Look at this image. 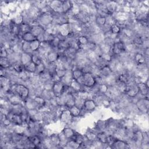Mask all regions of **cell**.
<instances>
[{
  "instance_id": "6da1fadb",
  "label": "cell",
  "mask_w": 149,
  "mask_h": 149,
  "mask_svg": "<svg viewBox=\"0 0 149 149\" xmlns=\"http://www.w3.org/2000/svg\"><path fill=\"white\" fill-rule=\"evenodd\" d=\"M54 22V12H52V10L41 13V15L37 20V23L44 29H46L47 27L53 24Z\"/></svg>"
},
{
  "instance_id": "7a4b0ae2",
  "label": "cell",
  "mask_w": 149,
  "mask_h": 149,
  "mask_svg": "<svg viewBox=\"0 0 149 149\" xmlns=\"http://www.w3.org/2000/svg\"><path fill=\"white\" fill-rule=\"evenodd\" d=\"M137 100L135 101V105L137 110L141 114L148 115L149 109V99L148 97L137 96Z\"/></svg>"
},
{
  "instance_id": "3957f363",
  "label": "cell",
  "mask_w": 149,
  "mask_h": 149,
  "mask_svg": "<svg viewBox=\"0 0 149 149\" xmlns=\"http://www.w3.org/2000/svg\"><path fill=\"white\" fill-rule=\"evenodd\" d=\"M74 118L68 108L63 109L59 115V122L63 126H70Z\"/></svg>"
},
{
  "instance_id": "277c9868",
  "label": "cell",
  "mask_w": 149,
  "mask_h": 149,
  "mask_svg": "<svg viewBox=\"0 0 149 149\" xmlns=\"http://www.w3.org/2000/svg\"><path fill=\"white\" fill-rule=\"evenodd\" d=\"M16 93L24 101L30 97V89L24 84H16Z\"/></svg>"
},
{
  "instance_id": "5b68a950",
  "label": "cell",
  "mask_w": 149,
  "mask_h": 149,
  "mask_svg": "<svg viewBox=\"0 0 149 149\" xmlns=\"http://www.w3.org/2000/svg\"><path fill=\"white\" fill-rule=\"evenodd\" d=\"M125 52V44L120 41H116L111 47L110 53L113 56H119Z\"/></svg>"
},
{
  "instance_id": "8992f818",
  "label": "cell",
  "mask_w": 149,
  "mask_h": 149,
  "mask_svg": "<svg viewBox=\"0 0 149 149\" xmlns=\"http://www.w3.org/2000/svg\"><path fill=\"white\" fill-rule=\"evenodd\" d=\"M72 33V27L70 23L59 26L58 34L57 35L61 40L65 39Z\"/></svg>"
},
{
  "instance_id": "52a82bcc",
  "label": "cell",
  "mask_w": 149,
  "mask_h": 149,
  "mask_svg": "<svg viewBox=\"0 0 149 149\" xmlns=\"http://www.w3.org/2000/svg\"><path fill=\"white\" fill-rule=\"evenodd\" d=\"M48 6L52 12L55 13H63L62 0L48 1Z\"/></svg>"
},
{
  "instance_id": "ba28073f",
  "label": "cell",
  "mask_w": 149,
  "mask_h": 149,
  "mask_svg": "<svg viewBox=\"0 0 149 149\" xmlns=\"http://www.w3.org/2000/svg\"><path fill=\"white\" fill-rule=\"evenodd\" d=\"M49 148H60V140L58 132H54L49 136Z\"/></svg>"
},
{
  "instance_id": "9c48e42d",
  "label": "cell",
  "mask_w": 149,
  "mask_h": 149,
  "mask_svg": "<svg viewBox=\"0 0 149 149\" xmlns=\"http://www.w3.org/2000/svg\"><path fill=\"white\" fill-rule=\"evenodd\" d=\"M97 108V107L95 103V102L93 101V99H88L85 100L84 103V106L83 108V110L86 112V113L88 115L91 114Z\"/></svg>"
},
{
  "instance_id": "30bf717a",
  "label": "cell",
  "mask_w": 149,
  "mask_h": 149,
  "mask_svg": "<svg viewBox=\"0 0 149 149\" xmlns=\"http://www.w3.org/2000/svg\"><path fill=\"white\" fill-rule=\"evenodd\" d=\"M83 86L90 88L95 84V77L90 73H85L83 75Z\"/></svg>"
},
{
  "instance_id": "8fae6325",
  "label": "cell",
  "mask_w": 149,
  "mask_h": 149,
  "mask_svg": "<svg viewBox=\"0 0 149 149\" xmlns=\"http://www.w3.org/2000/svg\"><path fill=\"white\" fill-rule=\"evenodd\" d=\"M83 134L86 140L90 143H93L97 140V132L92 127H87Z\"/></svg>"
},
{
  "instance_id": "7c38bea8",
  "label": "cell",
  "mask_w": 149,
  "mask_h": 149,
  "mask_svg": "<svg viewBox=\"0 0 149 149\" xmlns=\"http://www.w3.org/2000/svg\"><path fill=\"white\" fill-rule=\"evenodd\" d=\"M92 127L97 132H100L106 130V119H97L93 123Z\"/></svg>"
},
{
  "instance_id": "4fadbf2b",
  "label": "cell",
  "mask_w": 149,
  "mask_h": 149,
  "mask_svg": "<svg viewBox=\"0 0 149 149\" xmlns=\"http://www.w3.org/2000/svg\"><path fill=\"white\" fill-rule=\"evenodd\" d=\"M111 148L113 149H128L129 146L128 143L122 139H116L111 146Z\"/></svg>"
},
{
  "instance_id": "5bb4252c",
  "label": "cell",
  "mask_w": 149,
  "mask_h": 149,
  "mask_svg": "<svg viewBox=\"0 0 149 149\" xmlns=\"http://www.w3.org/2000/svg\"><path fill=\"white\" fill-rule=\"evenodd\" d=\"M64 87H65V85L61 81H58L54 82L53 86H52V90L55 96L58 97V96L61 95L63 92Z\"/></svg>"
},
{
  "instance_id": "9a60e30c",
  "label": "cell",
  "mask_w": 149,
  "mask_h": 149,
  "mask_svg": "<svg viewBox=\"0 0 149 149\" xmlns=\"http://www.w3.org/2000/svg\"><path fill=\"white\" fill-rule=\"evenodd\" d=\"M89 41L95 43L97 45L101 44L104 40L105 37L102 33H99L97 34H93L88 37Z\"/></svg>"
},
{
  "instance_id": "2e32d148",
  "label": "cell",
  "mask_w": 149,
  "mask_h": 149,
  "mask_svg": "<svg viewBox=\"0 0 149 149\" xmlns=\"http://www.w3.org/2000/svg\"><path fill=\"white\" fill-rule=\"evenodd\" d=\"M23 105L27 111L31 109H38V105L33 97H29L23 101Z\"/></svg>"
},
{
  "instance_id": "e0dca14e",
  "label": "cell",
  "mask_w": 149,
  "mask_h": 149,
  "mask_svg": "<svg viewBox=\"0 0 149 149\" xmlns=\"http://www.w3.org/2000/svg\"><path fill=\"white\" fill-rule=\"evenodd\" d=\"M8 119H10V120L12 122V123L13 125H21L23 124L22 119L21 118L20 115L13 113L11 112H10L8 115H7Z\"/></svg>"
},
{
  "instance_id": "ac0fdd59",
  "label": "cell",
  "mask_w": 149,
  "mask_h": 149,
  "mask_svg": "<svg viewBox=\"0 0 149 149\" xmlns=\"http://www.w3.org/2000/svg\"><path fill=\"white\" fill-rule=\"evenodd\" d=\"M61 131L68 140L72 139L76 132L75 129H74L70 126H63Z\"/></svg>"
},
{
  "instance_id": "d6986e66",
  "label": "cell",
  "mask_w": 149,
  "mask_h": 149,
  "mask_svg": "<svg viewBox=\"0 0 149 149\" xmlns=\"http://www.w3.org/2000/svg\"><path fill=\"white\" fill-rule=\"evenodd\" d=\"M149 57H146L140 53L136 52L134 55V61L136 64H146L148 65Z\"/></svg>"
},
{
  "instance_id": "ffe728a7",
  "label": "cell",
  "mask_w": 149,
  "mask_h": 149,
  "mask_svg": "<svg viewBox=\"0 0 149 149\" xmlns=\"http://www.w3.org/2000/svg\"><path fill=\"white\" fill-rule=\"evenodd\" d=\"M45 31V29L42 27L38 23L31 25L30 32L37 38L39 35L43 33Z\"/></svg>"
},
{
  "instance_id": "44dd1931",
  "label": "cell",
  "mask_w": 149,
  "mask_h": 149,
  "mask_svg": "<svg viewBox=\"0 0 149 149\" xmlns=\"http://www.w3.org/2000/svg\"><path fill=\"white\" fill-rule=\"evenodd\" d=\"M73 80L72 77V70H66V73L65 76L62 77L60 81L65 85L67 86H70V84Z\"/></svg>"
},
{
  "instance_id": "7402d4cb",
  "label": "cell",
  "mask_w": 149,
  "mask_h": 149,
  "mask_svg": "<svg viewBox=\"0 0 149 149\" xmlns=\"http://www.w3.org/2000/svg\"><path fill=\"white\" fill-rule=\"evenodd\" d=\"M139 88V95L141 97H148L149 87H148L144 82H140L137 84Z\"/></svg>"
},
{
  "instance_id": "603a6c76",
  "label": "cell",
  "mask_w": 149,
  "mask_h": 149,
  "mask_svg": "<svg viewBox=\"0 0 149 149\" xmlns=\"http://www.w3.org/2000/svg\"><path fill=\"white\" fill-rule=\"evenodd\" d=\"M59 55L57 51L51 50L47 54L45 59L48 63H55L58 59Z\"/></svg>"
},
{
  "instance_id": "cb8c5ba5",
  "label": "cell",
  "mask_w": 149,
  "mask_h": 149,
  "mask_svg": "<svg viewBox=\"0 0 149 149\" xmlns=\"http://www.w3.org/2000/svg\"><path fill=\"white\" fill-rule=\"evenodd\" d=\"M105 5L110 15L116 12L118 6V3L116 1H107Z\"/></svg>"
},
{
  "instance_id": "d4e9b609",
  "label": "cell",
  "mask_w": 149,
  "mask_h": 149,
  "mask_svg": "<svg viewBox=\"0 0 149 149\" xmlns=\"http://www.w3.org/2000/svg\"><path fill=\"white\" fill-rule=\"evenodd\" d=\"M12 23L17 26H20L24 23V17L20 12L17 13L10 17Z\"/></svg>"
},
{
  "instance_id": "484cf974",
  "label": "cell",
  "mask_w": 149,
  "mask_h": 149,
  "mask_svg": "<svg viewBox=\"0 0 149 149\" xmlns=\"http://www.w3.org/2000/svg\"><path fill=\"white\" fill-rule=\"evenodd\" d=\"M109 134V133H108L107 131L97 132V140L100 141L101 143L107 145V141H108V138Z\"/></svg>"
},
{
  "instance_id": "4316f807",
  "label": "cell",
  "mask_w": 149,
  "mask_h": 149,
  "mask_svg": "<svg viewBox=\"0 0 149 149\" xmlns=\"http://www.w3.org/2000/svg\"><path fill=\"white\" fill-rule=\"evenodd\" d=\"M112 73H113L112 70H111V69L110 68V67L109 66V65L108 64H107V65H104V66H102V68H101L99 70V74L101 75V76L104 77V78L109 76Z\"/></svg>"
},
{
  "instance_id": "83f0119b",
  "label": "cell",
  "mask_w": 149,
  "mask_h": 149,
  "mask_svg": "<svg viewBox=\"0 0 149 149\" xmlns=\"http://www.w3.org/2000/svg\"><path fill=\"white\" fill-rule=\"evenodd\" d=\"M74 100H75V96L74 94L66 93L65 107L66 108L69 109L70 107L74 106Z\"/></svg>"
},
{
  "instance_id": "f1b7e54d",
  "label": "cell",
  "mask_w": 149,
  "mask_h": 149,
  "mask_svg": "<svg viewBox=\"0 0 149 149\" xmlns=\"http://www.w3.org/2000/svg\"><path fill=\"white\" fill-rule=\"evenodd\" d=\"M117 77L118 75L113 72L111 75L105 78V84H107L108 86H114L117 80Z\"/></svg>"
},
{
  "instance_id": "f546056e",
  "label": "cell",
  "mask_w": 149,
  "mask_h": 149,
  "mask_svg": "<svg viewBox=\"0 0 149 149\" xmlns=\"http://www.w3.org/2000/svg\"><path fill=\"white\" fill-rule=\"evenodd\" d=\"M31 54L22 52L20 54V62L24 66L31 62Z\"/></svg>"
},
{
  "instance_id": "4dcf8cb0",
  "label": "cell",
  "mask_w": 149,
  "mask_h": 149,
  "mask_svg": "<svg viewBox=\"0 0 149 149\" xmlns=\"http://www.w3.org/2000/svg\"><path fill=\"white\" fill-rule=\"evenodd\" d=\"M72 116L73 118H81V109L79 108L78 107H76L75 105L70 107L69 108Z\"/></svg>"
},
{
  "instance_id": "1f68e13d",
  "label": "cell",
  "mask_w": 149,
  "mask_h": 149,
  "mask_svg": "<svg viewBox=\"0 0 149 149\" xmlns=\"http://www.w3.org/2000/svg\"><path fill=\"white\" fill-rule=\"evenodd\" d=\"M21 39L22 41H26L30 42L36 39V37L30 32H26L21 35Z\"/></svg>"
},
{
  "instance_id": "d6a6232c",
  "label": "cell",
  "mask_w": 149,
  "mask_h": 149,
  "mask_svg": "<svg viewBox=\"0 0 149 149\" xmlns=\"http://www.w3.org/2000/svg\"><path fill=\"white\" fill-rule=\"evenodd\" d=\"M114 86L119 90V91L120 93H122V94H125V93L126 90V88H127L126 83L120 81L118 80V79H117Z\"/></svg>"
},
{
  "instance_id": "836d02e7",
  "label": "cell",
  "mask_w": 149,
  "mask_h": 149,
  "mask_svg": "<svg viewBox=\"0 0 149 149\" xmlns=\"http://www.w3.org/2000/svg\"><path fill=\"white\" fill-rule=\"evenodd\" d=\"M30 141L33 144H34L36 146V148H37V147L41 143L42 140L40 136L37 134H33L29 137H28Z\"/></svg>"
},
{
  "instance_id": "e575fe53",
  "label": "cell",
  "mask_w": 149,
  "mask_h": 149,
  "mask_svg": "<svg viewBox=\"0 0 149 149\" xmlns=\"http://www.w3.org/2000/svg\"><path fill=\"white\" fill-rule=\"evenodd\" d=\"M73 6V1H62L63 13H66L72 9Z\"/></svg>"
},
{
  "instance_id": "d590c367",
  "label": "cell",
  "mask_w": 149,
  "mask_h": 149,
  "mask_svg": "<svg viewBox=\"0 0 149 149\" xmlns=\"http://www.w3.org/2000/svg\"><path fill=\"white\" fill-rule=\"evenodd\" d=\"M33 98L38 105V109H40L41 108L44 107L47 104V100H45L41 95L36 96Z\"/></svg>"
},
{
  "instance_id": "8d00e7d4",
  "label": "cell",
  "mask_w": 149,
  "mask_h": 149,
  "mask_svg": "<svg viewBox=\"0 0 149 149\" xmlns=\"http://www.w3.org/2000/svg\"><path fill=\"white\" fill-rule=\"evenodd\" d=\"M70 87L73 89V90L76 93L83 90V86L80 84L76 80H74V79L72 80Z\"/></svg>"
},
{
  "instance_id": "74e56055",
  "label": "cell",
  "mask_w": 149,
  "mask_h": 149,
  "mask_svg": "<svg viewBox=\"0 0 149 149\" xmlns=\"http://www.w3.org/2000/svg\"><path fill=\"white\" fill-rule=\"evenodd\" d=\"M41 95L47 101H49L51 98L55 97L52 90H45L44 88L42 91Z\"/></svg>"
},
{
  "instance_id": "f35d334b",
  "label": "cell",
  "mask_w": 149,
  "mask_h": 149,
  "mask_svg": "<svg viewBox=\"0 0 149 149\" xmlns=\"http://www.w3.org/2000/svg\"><path fill=\"white\" fill-rule=\"evenodd\" d=\"M136 47L132 42L125 44V52L128 54H135L137 51Z\"/></svg>"
},
{
  "instance_id": "ab89813d",
  "label": "cell",
  "mask_w": 149,
  "mask_h": 149,
  "mask_svg": "<svg viewBox=\"0 0 149 149\" xmlns=\"http://www.w3.org/2000/svg\"><path fill=\"white\" fill-rule=\"evenodd\" d=\"M12 67V63L8 58H0V68L9 69Z\"/></svg>"
},
{
  "instance_id": "60d3db41",
  "label": "cell",
  "mask_w": 149,
  "mask_h": 149,
  "mask_svg": "<svg viewBox=\"0 0 149 149\" xmlns=\"http://www.w3.org/2000/svg\"><path fill=\"white\" fill-rule=\"evenodd\" d=\"M37 65L32 61L24 65V70L30 74H34L36 70Z\"/></svg>"
},
{
  "instance_id": "b9f144b4",
  "label": "cell",
  "mask_w": 149,
  "mask_h": 149,
  "mask_svg": "<svg viewBox=\"0 0 149 149\" xmlns=\"http://www.w3.org/2000/svg\"><path fill=\"white\" fill-rule=\"evenodd\" d=\"M94 23L99 27H102L106 24V17L96 15Z\"/></svg>"
},
{
  "instance_id": "7bdbcfd3",
  "label": "cell",
  "mask_w": 149,
  "mask_h": 149,
  "mask_svg": "<svg viewBox=\"0 0 149 149\" xmlns=\"http://www.w3.org/2000/svg\"><path fill=\"white\" fill-rule=\"evenodd\" d=\"M76 40H77V42H78L80 47L86 45L89 42L88 37L87 36H84V35L79 36L77 38Z\"/></svg>"
},
{
  "instance_id": "ee69618b",
  "label": "cell",
  "mask_w": 149,
  "mask_h": 149,
  "mask_svg": "<svg viewBox=\"0 0 149 149\" xmlns=\"http://www.w3.org/2000/svg\"><path fill=\"white\" fill-rule=\"evenodd\" d=\"M79 148H80V145L72 139L68 140L66 143V145L65 147V148H68V149H77Z\"/></svg>"
},
{
  "instance_id": "f6af8a7d",
  "label": "cell",
  "mask_w": 149,
  "mask_h": 149,
  "mask_svg": "<svg viewBox=\"0 0 149 149\" xmlns=\"http://www.w3.org/2000/svg\"><path fill=\"white\" fill-rule=\"evenodd\" d=\"M21 48L22 52H26L29 54H33V52L32 51L30 42L26 41H22L21 43Z\"/></svg>"
},
{
  "instance_id": "bcb514c9",
  "label": "cell",
  "mask_w": 149,
  "mask_h": 149,
  "mask_svg": "<svg viewBox=\"0 0 149 149\" xmlns=\"http://www.w3.org/2000/svg\"><path fill=\"white\" fill-rule=\"evenodd\" d=\"M38 77L41 81L42 83V84L45 81L51 79V75L47 69H45V70H44L42 73H41L38 76Z\"/></svg>"
},
{
  "instance_id": "7dc6e473",
  "label": "cell",
  "mask_w": 149,
  "mask_h": 149,
  "mask_svg": "<svg viewBox=\"0 0 149 149\" xmlns=\"http://www.w3.org/2000/svg\"><path fill=\"white\" fill-rule=\"evenodd\" d=\"M56 69H57L56 62L48 63L46 65V69L49 72V73L51 74V75L55 74Z\"/></svg>"
},
{
  "instance_id": "c3c4849f",
  "label": "cell",
  "mask_w": 149,
  "mask_h": 149,
  "mask_svg": "<svg viewBox=\"0 0 149 149\" xmlns=\"http://www.w3.org/2000/svg\"><path fill=\"white\" fill-rule=\"evenodd\" d=\"M30 47H31V49L32 51L33 52H35L38 51V49H40L41 42L36 38L34 40L30 42Z\"/></svg>"
},
{
  "instance_id": "681fc988",
  "label": "cell",
  "mask_w": 149,
  "mask_h": 149,
  "mask_svg": "<svg viewBox=\"0 0 149 149\" xmlns=\"http://www.w3.org/2000/svg\"><path fill=\"white\" fill-rule=\"evenodd\" d=\"M58 135L60 140V148H65V147L66 145L68 139L64 136V134L61 131L58 132Z\"/></svg>"
},
{
  "instance_id": "f907efd6",
  "label": "cell",
  "mask_w": 149,
  "mask_h": 149,
  "mask_svg": "<svg viewBox=\"0 0 149 149\" xmlns=\"http://www.w3.org/2000/svg\"><path fill=\"white\" fill-rule=\"evenodd\" d=\"M84 74V73L81 69L76 68L72 70V77L74 80H77Z\"/></svg>"
},
{
  "instance_id": "816d5d0a",
  "label": "cell",
  "mask_w": 149,
  "mask_h": 149,
  "mask_svg": "<svg viewBox=\"0 0 149 149\" xmlns=\"http://www.w3.org/2000/svg\"><path fill=\"white\" fill-rule=\"evenodd\" d=\"M12 67L17 73L24 70V66L20 62H17L12 64Z\"/></svg>"
},
{
  "instance_id": "f5cc1de1",
  "label": "cell",
  "mask_w": 149,
  "mask_h": 149,
  "mask_svg": "<svg viewBox=\"0 0 149 149\" xmlns=\"http://www.w3.org/2000/svg\"><path fill=\"white\" fill-rule=\"evenodd\" d=\"M45 69H46V65L44 64L43 62H42L41 63L37 65L36 70L33 74L38 76L41 73H42L44 70H45Z\"/></svg>"
},
{
  "instance_id": "db71d44e",
  "label": "cell",
  "mask_w": 149,
  "mask_h": 149,
  "mask_svg": "<svg viewBox=\"0 0 149 149\" xmlns=\"http://www.w3.org/2000/svg\"><path fill=\"white\" fill-rule=\"evenodd\" d=\"M40 48H41V49H42L47 53L49 52V51H51L52 50V47L51 45V44H50V42H49L48 41L41 42Z\"/></svg>"
},
{
  "instance_id": "11a10c76",
  "label": "cell",
  "mask_w": 149,
  "mask_h": 149,
  "mask_svg": "<svg viewBox=\"0 0 149 149\" xmlns=\"http://www.w3.org/2000/svg\"><path fill=\"white\" fill-rule=\"evenodd\" d=\"M20 27V34L22 35V34L30 31L31 30V25L26 23H23L22 24L19 26Z\"/></svg>"
},
{
  "instance_id": "9f6ffc18",
  "label": "cell",
  "mask_w": 149,
  "mask_h": 149,
  "mask_svg": "<svg viewBox=\"0 0 149 149\" xmlns=\"http://www.w3.org/2000/svg\"><path fill=\"white\" fill-rule=\"evenodd\" d=\"M31 61L34 62L36 65L41 63L42 62L41 58L37 54L36 52H33L31 55Z\"/></svg>"
},
{
  "instance_id": "6f0895ef",
  "label": "cell",
  "mask_w": 149,
  "mask_h": 149,
  "mask_svg": "<svg viewBox=\"0 0 149 149\" xmlns=\"http://www.w3.org/2000/svg\"><path fill=\"white\" fill-rule=\"evenodd\" d=\"M75 96V100H74V105L77 107H78L79 108L82 109L83 108V106H84V101L85 100L76 96Z\"/></svg>"
},
{
  "instance_id": "680465c9",
  "label": "cell",
  "mask_w": 149,
  "mask_h": 149,
  "mask_svg": "<svg viewBox=\"0 0 149 149\" xmlns=\"http://www.w3.org/2000/svg\"><path fill=\"white\" fill-rule=\"evenodd\" d=\"M121 30L122 29L116 24L111 26L110 27V31L115 35H118L119 34H120Z\"/></svg>"
},
{
  "instance_id": "91938a15",
  "label": "cell",
  "mask_w": 149,
  "mask_h": 149,
  "mask_svg": "<svg viewBox=\"0 0 149 149\" xmlns=\"http://www.w3.org/2000/svg\"><path fill=\"white\" fill-rule=\"evenodd\" d=\"M54 82L51 80H48L46 81H45L43 84H42V87H43V88L44 89H45V90H52V86H53V84H54Z\"/></svg>"
},
{
  "instance_id": "94428289",
  "label": "cell",
  "mask_w": 149,
  "mask_h": 149,
  "mask_svg": "<svg viewBox=\"0 0 149 149\" xmlns=\"http://www.w3.org/2000/svg\"><path fill=\"white\" fill-rule=\"evenodd\" d=\"M8 55H9V54H8V49L5 47L1 45L0 58H8Z\"/></svg>"
},
{
  "instance_id": "6125c7cd",
  "label": "cell",
  "mask_w": 149,
  "mask_h": 149,
  "mask_svg": "<svg viewBox=\"0 0 149 149\" xmlns=\"http://www.w3.org/2000/svg\"><path fill=\"white\" fill-rule=\"evenodd\" d=\"M94 77H95V83L98 84V85L105 84V78L104 77L101 76L100 74L97 75Z\"/></svg>"
},
{
  "instance_id": "be15d7a7",
  "label": "cell",
  "mask_w": 149,
  "mask_h": 149,
  "mask_svg": "<svg viewBox=\"0 0 149 149\" xmlns=\"http://www.w3.org/2000/svg\"><path fill=\"white\" fill-rule=\"evenodd\" d=\"M108 88V86L106 84L99 85V94H105Z\"/></svg>"
},
{
  "instance_id": "e7e4bbea",
  "label": "cell",
  "mask_w": 149,
  "mask_h": 149,
  "mask_svg": "<svg viewBox=\"0 0 149 149\" xmlns=\"http://www.w3.org/2000/svg\"><path fill=\"white\" fill-rule=\"evenodd\" d=\"M65 73H66V70L64 69H61V68H57L56 69V76L60 79L63 77L65 74Z\"/></svg>"
}]
</instances>
